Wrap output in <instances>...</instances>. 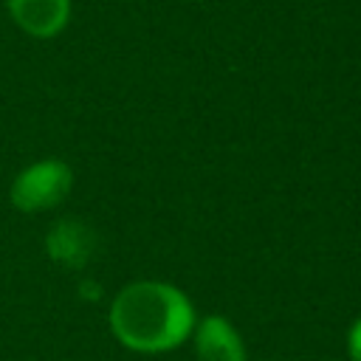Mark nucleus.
<instances>
[{
	"instance_id": "f257e3e1",
	"label": "nucleus",
	"mask_w": 361,
	"mask_h": 361,
	"mask_svg": "<svg viewBox=\"0 0 361 361\" xmlns=\"http://www.w3.org/2000/svg\"><path fill=\"white\" fill-rule=\"evenodd\" d=\"M195 307L169 282L141 279L118 290L110 305L113 336L135 353H164L192 333Z\"/></svg>"
},
{
	"instance_id": "f03ea898",
	"label": "nucleus",
	"mask_w": 361,
	"mask_h": 361,
	"mask_svg": "<svg viewBox=\"0 0 361 361\" xmlns=\"http://www.w3.org/2000/svg\"><path fill=\"white\" fill-rule=\"evenodd\" d=\"M73 186V172L65 161L45 158L23 169L11 183V203L20 212H48L59 206Z\"/></svg>"
},
{
	"instance_id": "7ed1b4c3",
	"label": "nucleus",
	"mask_w": 361,
	"mask_h": 361,
	"mask_svg": "<svg viewBox=\"0 0 361 361\" xmlns=\"http://www.w3.org/2000/svg\"><path fill=\"white\" fill-rule=\"evenodd\" d=\"M6 8L17 28L34 39L56 37L71 20V0H6Z\"/></svg>"
},
{
	"instance_id": "20e7f679",
	"label": "nucleus",
	"mask_w": 361,
	"mask_h": 361,
	"mask_svg": "<svg viewBox=\"0 0 361 361\" xmlns=\"http://www.w3.org/2000/svg\"><path fill=\"white\" fill-rule=\"evenodd\" d=\"M197 361H245V347L237 327L226 316H206L195 327Z\"/></svg>"
},
{
	"instance_id": "39448f33",
	"label": "nucleus",
	"mask_w": 361,
	"mask_h": 361,
	"mask_svg": "<svg viewBox=\"0 0 361 361\" xmlns=\"http://www.w3.org/2000/svg\"><path fill=\"white\" fill-rule=\"evenodd\" d=\"M48 257L65 268H82L93 254V231L79 220H59L45 240Z\"/></svg>"
},
{
	"instance_id": "423d86ee",
	"label": "nucleus",
	"mask_w": 361,
	"mask_h": 361,
	"mask_svg": "<svg viewBox=\"0 0 361 361\" xmlns=\"http://www.w3.org/2000/svg\"><path fill=\"white\" fill-rule=\"evenodd\" d=\"M347 347H350V361H361V316H358L355 324L350 327Z\"/></svg>"
}]
</instances>
